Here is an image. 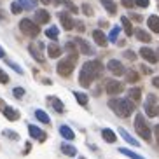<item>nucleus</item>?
<instances>
[{
	"label": "nucleus",
	"mask_w": 159,
	"mask_h": 159,
	"mask_svg": "<svg viewBox=\"0 0 159 159\" xmlns=\"http://www.w3.org/2000/svg\"><path fill=\"white\" fill-rule=\"evenodd\" d=\"M107 68L112 72L114 75H124V66H122L121 61H117V60H110V61H108Z\"/></svg>",
	"instance_id": "nucleus-10"
},
{
	"label": "nucleus",
	"mask_w": 159,
	"mask_h": 159,
	"mask_svg": "<svg viewBox=\"0 0 159 159\" xmlns=\"http://www.w3.org/2000/svg\"><path fill=\"white\" fill-rule=\"evenodd\" d=\"M145 114L149 117L159 116V107H156V96L154 94H149V98L145 102Z\"/></svg>",
	"instance_id": "nucleus-7"
},
{
	"label": "nucleus",
	"mask_w": 159,
	"mask_h": 159,
	"mask_svg": "<svg viewBox=\"0 0 159 159\" xmlns=\"http://www.w3.org/2000/svg\"><path fill=\"white\" fill-rule=\"evenodd\" d=\"M135 129L145 142H150L152 133H150V128H149V124H147V121H145V117L142 116V114H136V117H135Z\"/></svg>",
	"instance_id": "nucleus-3"
},
{
	"label": "nucleus",
	"mask_w": 159,
	"mask_h": 159,
	"mask_svg": "<svg viewBox=\"0 0 159 159\" xmlns=\"http://www.w3.org/2000/svg\"><path fill=\"white\" fill-rule=\"evenodd\" d=\"M65 49H66V52H68V58H72V60H77L79 52H77V47H75L74 42H66Z\"/></svg>",
	"instance_id": "nucleus-23"
},
{
	"label": "nucleus",
	"mask_w": 159,
	"mask_h": 159,
	"mask_svg": "<svg viewBox=\"0 0 159 159\" xmlns=\"http://www.w3.org/2000/svg\"><path fill=\"white\" fill-rule=\"evenodd\" d=\"M35 117H37L40 122H44V124H49L51 122V119H49V116H47L44 110H35Z\"/></svg>",
	"instance_id": "nucleus-30"
},
{
	"label": "nucleus",
	"mask_w": 159,
	"mask_h": 159,
	"mask_svg": "<svg viewBox=\"0 0 159 159\" xmlns=\"http://www.w3.org/2000/svg\"><path fill=\"white\" fill-rule=\"evenodd\" d=\"M75 44H79V47H80V51L84 52V54H89V56H91V54H94V49L91 46H89L88 42H86V40H82V39H75Z\"/></svg>",
	"instance_id": "nucleus-14"
},
{
	"label": "nucleus",
	"mask_w": 159,
	"mask_h": 159,
	"mask_svg": "<svg viewBox=\"0 0 159 159\" xmlns=\"http://www.w3.org/2000/svg\"><path fill=\"white\" fill-rule=\"evenodd\" d=\"M74 63H75V60H72V58L61 60L60 63H58V66H56L58 74L63 75V77H68V75H72V72H74Z\"/></svg>",
	"instance_id": "nucleus-6"
},
{
	"label": "nucleus",
	"mask_w": 159,
	"mask_h": 159,
	"mask_svg": "<svg viewBox=\"0 0 159 159\" xmlns=\"http://www.w3.org/2000/svg\"><path fill=\"white\" fill-rule=\"evenodd\" d=\"M21 9H23V5L19 4V2H12V4H11V11H12V14H19Z\"/></svg>",
	"instance_id": "nucleus-35"
},
{
	"label": "nucleus",
	"mask_w": 159,
	"mask_h": 159,
	"mask_svg": "<svg viewBox=\"0 0 159 159\" xmlns=\"http://www.w3.org/2000/svg\"><path fill=\"white\" fill-rule=\"evenodd\" d=\"M122 89H124L122 82H119V80H107V93L110 96H116V94L122 93Z\"/></svg>",
	"instance_id": "nucleus-8"
},
{
	"label": "nucleus",
	"mask_w": 159,
	"mask_h": 159,
	"mask_svg": "<svg viewBox=\"0 0 159 159\" xmlns=\"http://www.w3.org/2000/svg\"><path fill=\"white\" fill-rule=\"evenodd\" d=\"M80 159H86V157H80Z\"/></svg>",
	"instance_id": "nucleus-54"
},
{
	"label": "nucleus",
	"mask_w": 159,
	"mask_h": 159,
	"mask_svg": "<svg viewBox=\"0 0 159 159\" xmlns=\"http://www.w3.org/2000/svg\"><path fill=\"white\" fill-rule=\"evenodd\" d=\"M60 135L63 136V138H66V140H74L75 138V133L72 131V128H68V126H61L60 128Z\"/></svg>",
	"instance_id": "nucleus-22"
},
{
	"label": "nucleus",
	"mask_w": 159,
	"mask_h": 159,
	"mask_svg": "<svg viewBox=\"0 0 159 159\" xmlns=\"http://www.w3.org/2000/svg\"><path fill=\"white\" fill-rule=\"evenodd\" d=\"M4 135H5V136H9L11 140H18V138H19L18 133H14V131H9V129H5V131H4Z\"/></svg>",
	"instance_id": "nucleus-39"
},
{
	"label": "nucleus",
	"mask_w": 159,
	"mask_h": 159,
	"mask_svg": "<svg viewBox=\"0 0 159 159\" xmlns=\"http://www.w3.org/2000/svg\"><path fill=\"white\" fill-rule=\"evenodd\" d=\"M30 149H32V145L26 143V147H25V154H28V150H30Z\"/></svg>",
	"instance_id": "nucleus-49"
},
{
	"label": "nucleus",
	"mask_w": 159,
	"mask_h": 159,
	"mask_svg": "<svg viewBox=\"0 0 159 159\" xmlns=\"http://www.w3.org/2000/svg\"><path fill=\"white\" fill-rule=\"evenodd\" d=\"M102 136H103V140L107 142V143H114V142L117 140L116 133H114L112 129H108V128H105V129H102Z\"/></svg>",
	"instance_id": "nucleus-19"
},
{
	"label": "nucleus",
	"mask_w": 159,
	"mask_h": 159,
	"mask_svg": "<svg viewBox=\"0 0 159 159\" xmlns=\"http://www.w3.org/2000/svg\"><path fill=\"white\" fill-rule=\"evenodd\" d=\"M63 4H65L66 7H68V9L72 11V12H77V11H79V9H77V7H75V5H74V4H72V2H70V0H63Z\"/></svg>",
	"instance_id": "nucleus-41"
},
{
	"label": "nucleus",
	"mask_w": 159,
	"mask_h": 159,
	"mask_svg": "<svg viewBox=\"0 0 159 159\" xmlns=\"http://www.w3.org/2000/svg\"><path fill=\"white\" fill-rule=\"evenodd\" d=\"M119 152H121V154H124V156H128V157H131V159H145V157H142L140 154H136V152L128 150V149H119Z\"/></svg>",
	"instance_id": "nucleus-32"
},
{
	"label": "nucleus",
	"mask_w": 159,
	"mask_h": 159,
	"mask_svg": "<svg viewBox=\"0 0 159 159\" xmlns=\"http://www.w3.org/2000/svg\"><path fill=\"white\" fill-rule=\"evenodd\" d=\"M108 107L112 108L119 117H128L135 110V103H133V100H128V98H112L108 102Z\"/></svg>",
	"instance_id": "nucleus-2"
},
{
	"label": "nucleus",
	"mask_w": 159,
	"mask_h": 159,
	"mask_svg": "<svg viewBox=\"0 0 159 159\" xmlns=\"http://www.w3.org/2000/svg\"><path fill=\"white\" fill-rule=\"evenodd\" d=\"M49 19H51V16H49L47 11H44V9L35 11V18H33V21H35L37 25H44V23H47Z\"/></svg>",
	"instance_id": "nucleus-12"
},
{
	"label": "nucleus",
	"mask_w": 159,
	"mask_h": 159,
	"mask_svg": "<svg viewBox=\"0 0 159 159\" xmlns=\"http://www.w3.org/2000/svg\"><path fill=\"white\" fill-rule=\"evenodd\" d=\"M7 63H9V65L12 66L16 72H18V74H23V68H19V65H16V63H12V61H7Z\"/></svg>",
	"instance_id": "nucleus-43"
},
{
	"label": "nucleus",
	"mask_w": 159,
	"mask_h": 159,
	"mask_svg": "<svg viewBox=\"0 0 159 159\" xmlns=\"http://www.w3.org/2000/svg\"><path fill=\"white\" fill-rule=\"evenodd\" d=\"M140 54H142V58H143V60H147L149 63H156V61H157V54H156L150 47H142Z\"/></svg>",
	"instance_id": "nucleus-11"
},
{
	"label": "nucleus",
	"mask_w": 159,
	"mask_h": 159,
	"mask_svg": "<svg viewBox=\"0 0 159 159\" xmlns=\"http://www.w3.org/2000/svg\"><path fill=\"white\" fill-rule=\"evenodd\" d=\"M61 152L66 156H75L77 154V149H75L74 145H68V143H63L61 145Z\"/></svg>",
	"instance_id": "nucleus-29"
},
{
	"label": "nucleus",
	"mask_w": 159,
	"mask_h": 159,
	"mask_svg": "<svg viewBox=\"0 0 159 159\" xmlns=\"http://www.w3.org/2000/svg\"><path fill=\"white\" fill-rule=\"evenodd\" d=\"M0 19H2V12H0Z\"/></svg>",
	"instance_id": "nucleus-53"
},
{
	"label": "nucleus",
	"mask_w": 159,
	"mask_h": 159,
	"mask_svg": "<svg viewBox=\"0 0 159 159\" xmlns=\"http://www.w3.org/2000/svg\"><path fill=\"white\" fill-rule=\"evenodd\" d=\"M74 96H75V100L79 102V105H82V107H84V105H88L89 98H88V94H86V93H80V91H75V93H74Z\"/></svg>",
	"instance_id": "nucleus-27"
},
{
	"label": "nucleus",
	"mask_w": 159,
	"mask_h": 159,
	"mask_svg": "<svg viewBox=\"0 0 159 159\" xmlns=\"http://www.w3.org/2000/svg\"><path fill=\"white\" fill-rule=\"evenodd\" d=\"M102 5L108 11V12H110V14H116V12H117V5L114 4L112 0H102Z\"/></svg>",
	"instance_id": "nucleus-28"
},
{
	"label": "nucleus",
	"mask_w": 159,
	"mask_h": 159,
	"mask_svg": "<svg viewBox=\"0 0 159 159\" xmlns=\"http://www.w3.org/2000/svg\"><path fill=\"white\" fill-rule=\"evenodd\" d=\"M154 133H156V140H157V143H159V124L154 128Z\"/></svg>",
	"instance_id": "nucleus-46"
},
{
	"label": "nucleus",
	"mask_w": 159,
	"mask_h": 159,
	"mask_svg": "<svg viewBox=\"0 0 159 159\" xmlns=\"http://www.w3.org/2000/svg\"><path fill=\"white\" fill-rule=\"evenodd\" d=\"M39 2H42V4L46 5V4H49V2H51V0H39Z\"/></svg>",
	"instance_id": "nucleus-51"
},
{
	"label": "nucleus",
	"mask_w": 159,
	"mask_h": 159,
	"mask_svg": "<svg viewBox=\"0 0 159 159\" xmlns=\"http://www.w3.org/2000/svg\"><path fill=\"white\" fill-rule=\"evenodd\" d=\"M0 108H2V110H4V108H5V103L2 102V100H0Z\"/></svg>",
	"instance_id": "nucleus-50"
},
{
	"label": "nucleus",
	"mask_w": 159,
	"mask_h": 159,
	"mask_svg": "<svg viewBox=\"0 0 159 159\" xmlns=\"http://www.w3.org/2000/svg\"><path fill=\"white\" fill-rule=\"evenodd\" d=\"M28 51L30 54H32L33 58H35V61H39V63H44V44L39 42V40H33L32 44L28 46Z\"/></svg>",
	"instance_id": "nucleus-5"
},
{
	"label": "nucleus",
	"mask_w": 159,
	"mask_h": 159,
	"mask_svg": "<svg viewBox=\"0 0 159 159\" xmlns=\"http://www.w3.org/2000/svg\"><path fill=\"white\" fill-rule=\"evenodd\" d=\"M18 2L23 5V9H26V11L35 9V7H37V0H18Z\"/></svg>",
	"instance_id": "nucleus-31"
},
{
	"label": "nucleus",
	"mask_w": 159,
	"mask_h": 159,
	"mask_svg": "<svg viewBox=\"0 0 159 159\" xmlns=\"http://www.w3.org/2000/svg\"><path fill=\"white\" fill-rule=\"evenodd\" d=\"M121 23H122V28H124L126 35H133V25H131V21L126 18V16H122L121 18Z\"/></svg>",
	"instance_id": "nucleus-24"
},
{
	"label": "nucleus",
	"mask_w": 159,
	"mask_h": 159,
	"mask_svg": "<svg viewBox=\"0 0 159 159\" xmlns=\"http://www.w3.org/2000/svg\"><path fill=\"white\" fill-rule=\"evenodd\" d=\"M82 12H84L86 16H93V9H91V5L84 4V5H82Z\"/></svg>",
	"instance_id": "nucleus-40"
},
{
	"label": "nucleus",
	"mask_w": 159,
	"mask_h": 159,
	"mask_svg": "<svg viewBox=\"0 0 159 159\" xmlns=\"http://www.w3.org/2000/svg\"><path fill=\"white\" fill-rule=\"evenodd\" d=\"M93 39H94V42L98 44L100 47H105V46L108 44L107 37H105V35H103V33L100 32V30H94V32H93Z\"/></svg>",
	"instance_id": "nucleus-17"
},
{
	"label": "nucleus",
	"mask_w": 159,
	"mask_h": 159,
	"mask_svg": "<svg viewBox=\"0 0 159 159\" xmlns=\"http://www.w3.org/2000/svg\"><path fill=\"white\" fill-rule=\"evenodd\" d=\"M19 30L26 35V37H37L39 33H40V28H39V25L32 19H21L19 21Z\"/></svg>",
	"instance_id": "nucleus-4"
},
{
	"label": "nucleus",
	"mask_w": 159,
	"mask_h": 159,
	"mask_svg": "<svg viewBox=\"0 0 159 159\" xmlns=\"http://www.w3.org/2000/svg\"><path fill=\"white\" fill-rule=\"evenodd\" d=\"M0 82H2V84H7V82H9V75L5 74L2 68H0Z\"/></svg>",
	"instance_id": "nucleus-38"
},
{
	"label": "nucleus",
	"mask_w": 159,
	"mask_h": 159,
	"mask_svg": "<svg viewBox=\"0 0 159 159\" xmlns=\"http://www.w3.org/2000/svg\"><path fill=\"white\" fill-rule=\"evenodd\" d=\"M135 35H136V39H138V40H142V42H150V40H152V39H150V33H147L145 30H142V28L136 30Z\"/></svg>",
	"instance_id": "nucleus-26"
},
{
	"label": "nucleus",
	"mask_w": 159,
	"mask_h": 159,
	"mask_svg": "<svg viewBox=\"0 0 159 159\" xmlns=\"http://www.w3.org/2000/svg\"><path fill=\"white\" fill-rule=\"evenodd\" d=\"M2 112H4V116L7 117L9 121H18L19 119V112L16 110V108H12V107H7V105H5V108L2 110Z\"/></svg>",
	"instance_id": "nucleus-16"
},
{
	"label": "nucleus",
	"mask_w": 159,
	"mask_h": 159,
	"mask_svg": "<svg viewBox=\"0 0 159 159\" xmlns=\"http://www.w3.org/2000/svg\"><path fill=\"white\" fill-rule=\"evenodd\" d=\"M119 135H121L122 138L128 142V143H131V145H135V147H138V140H135V138H133V136H131L129 133L124 129V128H119Z\"/></svg>",
	"instance_id": "nucleus-20"
},
{
	"label": "nucleus",
	"mask_w": 159,
	"mask_h": 159,
	"mask_svg": "<svg viewBox=\"0 0 159 159\" xmlns=\"http://www.w3.org/2000/svg\"><path fill=\"white\" fill-rule=\"evenodd\" d=\"M58 18H60V21H61V26H63V28L66 30V32H70L72 28H74V19H72V16L68 14V12H60V14H58Z\"/></svg>",
	"instance_id": "nucleus-9"
},
{
	"label": "nucleus",
	"mask_w": 159,
	"mask_h": 159,
	"mask_svg": "<svg viewBox=\"0 0 159 159\" xmlns=\"http://www.w3.org/2000/svg\"><path fill=\"white\" fill-rule=\"evenodd\" d=\"M128 96H129V100H133V102H140V98H142V89H138V88L129 89V91H128Z\"/></svg>",
	"instance_id": "nucleus-25"
},
{
	"label": "nucleus",
	"mask_w": 159,
	"mask_h": 159,
	"mask_svg": "<svg viewBox=\"0 0 159 159\" xmlns=\"http://www.w3.org/2000/svg\"><path fill=\"white\" fill-rule=\"evenodd\" d=\"M12 94H14V98H23L25 96V89L23 88H14L12 89Z\"/></svg>",
	"instance_id": "nucleus-37"
},
{
	"label": "nucleus",
	"mask_w": 159,
	"mask_h": 159,
	"mask_svg": "<svg viewBox=\"0 0 159 159\" xmlns=\"http://www.w3.org/2000/svg\"><path fill=\"white\" fill-rule=\"evenodd\" d=\"M122 5L128 7V9H131L133 5H136V0H122Z\"/></svg>",
	"instance_id": "nucleus-42"
},
{
	"label": "nucleus",
	"mask_w": 159,
	"mask_h": 159,
	"mask_svg": "<svg viewBox=\"0 0 159 159\" xmlns=\"http://www.w3.org/2000/svg\"><path fill=\"white\" fill-rule=\"evenodd\" d=\"M28 133H30V136H32V138H37L39 142L46 140V133H44L42 129H39L37 126H33V124H30V126H28Z\"/></svg>",
	"instance_id": "nucleus-13"
},
{
	"label": "nucleus",
	"mask_w": 159,
	"mask_h": 159,
	"mask_svg": "<svg viewBox=\"0 0 159 159\" xmlns=\"http://www.w3.org/2000/svg\"><path fill=\"white\" fill-rule=\"evenodd\" d=\"M77 25V30H79V32H82V30H84V26H82V23H75Z\"/></svg>",
	"instance_id": "nucleus-48"
},
{
	"label": "nucleus",
	"mask_w": 159,
	"mask_h": 159,
	"mask_svg": "<svg viewBox=\"0 0 159 159\" xmlns=\"http://www.w3.org/2000/svg\"><path fill=\"white\" fill-rule=\"evenodd\" d=\"M152 84H154L156 88L159 89V77H154V79H152Z\"/></svg>",
	"instance_id": "nucleus-47"
},
{
	"label": "nucleus",
	"mask_w": 159,
	"mask_h": 159,
	"mask_svg": "<svg viewBox=\"0 0 159 159\" xmlns=\"http://www.w3.org/2000/svg\"><path fill=\"white\" fill-rule=\"evenodd\" d=\"M119 32H121V28L119 26H114L112 30H110V35H108V40H117V37H119Z\"/></svg>",
	"instance_id": "nucleus-34"
},
{
	"label": "nucleus",
	"mask_w": 159,
	"mask_h": 159,
	"mask_svg": "<svg viewBox=\"0 0 159 159\" xmlns=\"http://www.w3.org/2000/svg\"><path fill=\"white\" fill-rule=\"evenodd\" d=\"M49 103L52 105V108H54L58 114L65 112V105H63V102H61V100H58L56 96H49Z\"/></svg>",
	"instance_id": "nucleus-15"
},
{
	"label": "nucleus",
	"mask_w": 159,
	"mask_h": 159,
	"mask_svg": "<svg viewBox=\"0 0 159 159\" xmlns=\"http://www.w3.org/2000/svg\"><path fill=\"white\" fill-rule=\"evenodd\" d=\"M58 35H60L58 26H52V28H47L46 30V37H49V39H58Z\"/></svg>",
	"instance_id": "nucleus-33"
},
{
	"label": "nucleus",
	"mask_w": 159,
	"mask_h": 159,
	"mask_svg": "<svg viewBox=\"0 0 159 159\" xmlns=\"http://www.w3.org/2000/svg\"><path fill=\"white\" fill-rule=\"evenodd\" d=\"M103 72V65L100 63L98 60H91V61H86L82 65V70H80V75H79V84L88 88L91 86L94 79H98Z\"/></svg>",
	"instance_id": "nucleus-1"
},
{
	"label": "nucleus",
	"mask_w": 159,
	"mask_h": 159,
	"mask_svg": "<svg viewBox=\"0 0 159 159\" xmlns=\"http://www.w3.org/2000/svg\"><path fill=\"white\" fill-rule=\"evenodd\" d=\"M138 7H149V0H136Z\"/></svg>",
	"instance_id": "nucleus-44"
},
{
	"label": "nucleus",
	"mask_w": 159,
	"mask_h": 159,
	"mask_svg": "<svg viewBox=\"0 0 159 159\" xmlns=\"http://www.w3.org/2000/svg\"><path fill=\"white\" fill-rule=\"evenodd\" d=\"M126 79H128V82H136V80H138V74L131 70V72L126 74Z\"/></svg>",
	"instance_id": "nucleus-36"
},
{
	"label": "nucleus",
	"mask_w": 159,
	"mask_h": 159,
	"mask_svg": "<svg viewBox=\"0 0 159 159\" xmlns=\"http://www.w3.org/2000/svg\"><path fill=\"white\" fill-rule=\"evenodd\" d=\"M147 25H149V28L154 33H159V18L157 16H150V18L147 19Z\"/></svg>",
	"instance_id": "nucleus-21"
},
{
	"label": "nucleus",
	"mask_w": 159,
	"mask_h": 159,
	"mask_svg": "<svg viewBox=\"0 0 159 159\" xmlns=\"http://www.w3.org/2000/svg\"><path fill=\"white\" fill-rule=\"evenodd\" d=\"M47 54H49V58H58L61 54V47L56 42H51L47 46Z\"/></svg>",
	"instance_id": "nucleus-18"
},
{
	"label": "nucleus",
	"mask_w": 159,
	"mask_h": 159,
	"mask_svg": "<svg viewBox=\"0 0 159 159\" xmlns=\"http://www.w3.org/2000/svg\"><path fill=\"white\" fill-rule=\"evenodd\" d=\"M124 56H126L128 60H135V52H133V51H126V52H124Z\"/></svg>",
	"instance_id": "nucleus-45"
},
{
	"label": "nucleus",
	"mask_w": 159,
	"mask_h": 159,
	"mask_svg": "<svg viewBox=\"0 0 159 159\" xmlns=\"http://www.w3.org/2000/svg\"><path fill=\"white\" fill-rule=\"evenodd\" d=\"M4 54H5V52H4V49H2V47H0V58L4 56Z\"/></svg>",
	"instance_id": "nucleus-52"
}]
</instances>
